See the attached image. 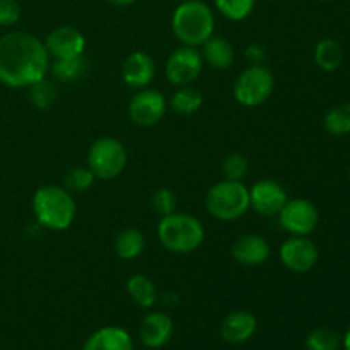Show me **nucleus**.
<instances>
[{
    "mask_svg": "<svg viewBox=\"0 0 350 350\" xmlns=\"http://www.w3.org/2000/svg\"><path fill=\"white\" fill-rule=\"evenodd\" d=\"M314 62L325 72H335L344 62V51L337 41L325 38L314 46Z\"/></svg>",
    "mask_w": 350,
    "mask_h": 350,
    "instance_id": "obj_22",
    "label": "nucleus"
},
{
    "mask_svg": "<svg viewBox=\"0 0 350 350\" xmlns=\"http://www.w3.org/2000/svg\"><path fill=\"white\" fill-rule=\"evenodd\" d=\"M202 60L214 70H228L234 62V48L226 38L212 34L202 44Z\"/></svg>",
    "mask_w": 350,
    "mask_h": 350,
    "instance_id": "obj_19",
    "label": "nucleus"
},
{
    "mask_svg": "<svg viewBox=\"0 0 350 350\" xmlns=\"http://www.w3.org/2000/svg\"><path fill=\"white\" fill-rule=\"evenodd\" d=\"M157 238L167 252L187 255L200 248L205 239V229L195 215L173 212L161 217L157 224Z\"/></svg>",
    "mask_w": 350,
    "mask_h": 350,
    "instance_id": "obj_4",
    "label": "nucleus"
},
{
    "mask_svg": "<svg viewBox=\"0 0 350 350\" xmlns=\"http://www.w3.org/2000/svg\"><path fill=\"white\" fill-rule=\"evenodd\" d=\"M287 200L286 188L275 180H260L250 188V208L263 217L279 215Z\"/></svg>",
    "mask_w": 350,
    "mask_h": 350,
    "instance_id": "obj_12",
    "label": "nucleus"
},
{
    "mask_svg": "<svg viewBox=\"0 0 350 350\" xmlns=\"http://www.w3.org/2000/svg\"><path fill=\"white\" fill-rule=\"evenodd\" d=\"M176 193L171 188H157L152 195V207L161 217L176 212Z\"/></svg>",
    "mask_w": 350,
    "mask_h": 350,
    "instance_id": "obj_31",
    "label": "nucleus"
},
{
    "mask_svg": "<svg viewBox=\"0 0 350 350\" xmlns=\"http://www.w3.org/2000/svg\"><path fill=\"white\" fill-rule=\"evenodd\" d=\"M349 180H350V167H349Z\"/></svg>",
    "mask_w": 350,
    "mask_h": 350,
    "instance_id": "obj_36",
    "label": "nucleus"
},
{
    "mask_svg": "<svg viewBox=\"0 0 350 350\" xmlns=\"http://www.w3.org/2000/svg\"><path fill=\"white\" fill-rule=\"evenodd\" d=\"M256 327V318L250 311L236 310L222 320L221 337L229 344H243L255 335Z\"/></svg>",
    "mask_w": 350,
    "mask_h": 350,
    "instance_id": "obj_17",
    "label": "nucleus"
},
{
    "mask_svg": "<svg viewBox=\"0 0 350 350\" xmlns=\"http://www.w3.org/2000/svg\"><path fill=\"white\" fill-rule=\"evenodd\" d=\"M256 0H214L215 9L231 21H243L253 12Z\"/></svg>",
    "mask_w": 350,
    "mask_h": 350,
    "instance_id": "obj_28",
    "label": "nucleus"
},
{
    "mask_svg": "<svg viewBox=\"0 0 350 350\" xmlns=\"http://www.w3.org/2000/svg\"><path fill=\"white\" fill-rule=\"evenodd\" d=\"M171 29L185 46H202L214 34V10L202 0H185L174 9Z\"/></svg>",
    "mask_w": 350,
    "mask_h": 350,
    "instance_id": "obj_3",
    "label": "nucleus"
},
{
    "mask_svg": "<svg viewBox=\"0 0 350 350\" xmlns=\"http://www.w3.org/2000/svg\"><path fill=\"white\" fill-rule=\"evenodd\" d=\"M277 217L280 226L293 236H308L318 228L320 212L308 198H289Z\"/></svg>",
    "mask_w": 350,
    "mask_h": 350,
    "instance_id": "obj_8",
    "label": "nucleus"
},
{
    "mask_svg": "<svg viewBox=\"0 0 350 350\" xmlns=\"http://www.w3.org/2000/svg\"><path fill=\"white\" fill-rule=\"evenodd\" d=\"M51 58L43 41L26 31L0 36V82L9 88H29L50 72Z\"/></svg>",
    "mask_w": 350,
    "mask_h": 350,
    "instance_id": "obj_1",
    "label": "nucleus"
},
{
    "mask_svg": "<svg viewBox=\"0 0 350 350\" xmlns=\"http://www.w3.org/2000/svg\"><path fill=\"white\" fill-rule=\"evenodd\" d=\"M317 245L306 236H293L282 243L279 250V258L287 270L294 273H306L318 263Z\"/></svg>",
    "mask_w": 350,
    "mask_h": 350,
    "instance_id": "obj_11",
    "label": "nucleus"
},
{
    "mask_svg": "<svg viewBox=\"0 0 350 350\" xmlns=\"http://www.w3.org/2000/svg\"><path fill=\"white\" fill-rule=\"evenodd\" d=\"M29 99L38 109H48L57 101V88L53 82L41 79L36 84L29 85Z\"/></svg>",
    "mask_w": 350,
    "mask_h": 350,
    "instance_id": "obj_27",
    "label": "nucleus"
},
{
    "mask_svg": "<svg viewBox=\"0 0 350 350\" xmlns=\"http://www.w3.org/2000/svg\"><path fill=\"white\" fill-rule=\"evenodd\" d=\"M156 77V62L146 51H132L122 65V79L129 88H149Z\"/></svg>",
    "mask_w": 350,
    "mask_h": 350,
    "instance_id": "obj_14",
    "label": "nucleus"
},
{
    "mask_svg": "<svg viewBox=\"0 0 350 350\" xmlns=\"http://www.w3.org/2000/svg\"><path fill=\"white\" fill-rule=\"evenodd\" d=\"M126 293L140 308H152L157 301V287L149 277L132 275L126 280Z\"/></svg>",
    "mask_w": 350,
    "mask_h": 350,
    "instance_id": "obj_21",
    "label": "nucleus"
},
{
    "mask_svg": "<svg viewBox=\"0 0 350 350\" xmlns=\"http://www.w3.org/2000/svg\"><path fill=\"white\" fill-rule=\"evenodd\" d=\"M232 258L245 267L263 265L270 258V245L260 234H243L232 243Z\"/></svg>",
    "mask_w": 350,
    "mask_h": 350,
    "instance_id": "obj_15",
    "label": "nucleus"
},
{
    "mask_svg": "<svg viewBox=\"0 0 350 350\" xmlns=\"http://www.w3.org/2000/svg\"><path fill=\"white\" fill-rule=\"evenodd\" d=\"M146 250V238L137 228H126L116 236L115 239V253L122 260H135Z\"/></svg>",
    "mask_w": 350,
    "mask_h": 350,
    "instance_id": "obj_20",
    "label": "nucleus"
},
{
    "mask_svg": "<svg viewBox=\"0 0 350 350\" xmlns=\"http://www.w3.org/2000/svg\"><path fill=\"white\" fill-rule=\"evenodd\" d=\"M338 347H340V337L332 328H317L306 337L308 350H337Z\"/></svg>",
    "mask_w": 350,
    "mask_h": 350,
    "instance_id": "obj_29",
    "label": "nucleus"
},
{
    "mask_svg": "<svg viewBox=\"0 0 350 350\" xmlns=\"http://www.w3.org/2000/svg\"><path fill=\"white\" fill-rule=\"evenodd\" d=\"M245 57H246V60L250 62V65H263V62H265V58H267L265 46H263L262 43H256V41H253V43H250L248 46H246Z\"/></svg>",
    "mask_w": 350,
    "mask_h": 350,
    "instance_id": "obj_33",
    "label": "nucleus"
},
{
    "mask_svg": "<svg viewBox=\"0 0 350 350\" xmlns=\"http://www.w3.org/2000/svg\"><path fill=\"white\" fill-rule=\"evenodd\" d=\"M166 98L156 89H139L129 101L130 120L139 126H152L159 123L166 115Z\"/></svg>",
    "mask_w": 350,
    "mask_h": 350,
    "instance_id": "obj_10",
    "label": "nucleus"
},
{
    "mask_svg": "<svg viewBox=\"0 0 350 350\" xmlns=\"http://www.w3.org/2000/svg\"><path fill=\"white\" fill-rule=\"evenodd\" d=\"M129 161L125 146L113 137H101L88 150V167L98 180H115Z\"/></svg>",
    "mask_w": 350,
    "mask_h": 350,
    "instance_id": "obj_7",
    "label": "nucleus"
},
{
    "mask_svg": "<svg viewBox=\"0 0 350 350\" xmlns=\"http://www.w3.org/2000/svg\"><path fill=\"white\" fill-rule=\"evenodd\" d=\"M50 70L55 79L62 82H75L82 79L88 70V62L84 57L64 58V60H53L50 64Z\"/></svg>",
    "mask_w": 350,
    "mask_h": 350,
    "instance_id": "obj_24",
    "label": "nucleus"
},
{
    "mask_svg": "<svg viewBox=\"0 0 350 350\" xmlns=\"http://www.w3.org/2000/svg\"><path fill=\"white\" fill-rule=\"evenodd\" d=\"M344 347H345V350H350V328H349L347 334H345V337H344Z\"/></svg>",
    "mask_w": 350,
    "mask_h": 350,
    "instance_id": "obj_35",
    "label": "nucleus"
},
{
    "mask_svg": "<svg viewBox=\"0 0 350 350\" xmlns=\"http://www.w3.org/2000/svg\"><path fill=\"white\" fill-rule=\"evenodd\" d=\"M21 3L17 0H0V26H14L21 19Z\"/></svg>",
    "mask_w": 350,
    "mask_h": 350,
    "instance_id": "obj_32",
    "label": "nucleus"
},
{
    "mask_svg": "<svg viewBox=\"0 0 350 350\" xmlns=\"http://www.w3.org/2000/svg\"><path fill=\"white\" fill-rule=\"evenodd\" d=\"M202 105H204V96L191 85L178 88V91L170 99V106L178 115H193L202 108Z\"/></svg>",
    "mask_w": 350,
    "mask_h": 350,
    "instance_id": "obj_23",
    "label": "nucleus"
},
{
    "mask_svg": "<svg viewBox=\"0 0 350 350\" xmlns=\"http://www.w3.org/2000/svg\"><path fill=\"white\" fill-rule=\"evenodd\" d=\"M174 332L173 320L166 313H149L140 323V340L149 349H159L171 340Z\"/></svg>",
    "mask_w": 350,
    "mask_h": 350,
    "instance_id": "obj_16",
    "label": "nucleus"
},
{
    "mask_svg": "<svg viewBox=\"0 0 350 350\" xmlns=\"http://www.w3.org/2000/svg\"><path fill=\"white\" fill-rule=\"evenodd\" d=\"M204 60H202V53L195 46H180L166 60V79L170 84L178 85H190L198 79L204 68Z\"/></svg>",
    "mask_w": 350,
    "mask_h": 350,
    "instance_id": "obj_9",
    "label": "nucleus"
},
{
    "mask_svg": "<svg viewBox=\"0 0 350 350\" xmlns=\"http://www.w3.org/2000/svg\"><path fill=\"white\" fill-rule=\"evenodd\" d=\"M248 159H246V156H243L239 152L229 154L222 161V174L226 176V180L243 181V178L248 174Z\"/></svg>",
    "mask_w": 350,
    "mask_h": 350,
    "instance_id": "obj_30",
    "label": "nucleus"
},
{
    "mask_svg": "<svg viewBox=\"0 0 350 350\" xmlns=\"http://www.w3.org/2000/svg\"><path fill=\"white\" fill-rule=\"evenodd\" d=\"M205 208L217 221H238L250 211V188L243 181H219L208 188Z\"/></svg>",
    "mask_w": 350,
    "mask_h": 350,
    "instance_id": "obj_5",
    "label": "nucleus"
},
{
    "mask_svg": "<svg viewBox=\"0 0 350 350\" xmlns=\"http://www.w3.org/2000/svg\"><path fill=\"white\" fill-rule=\"evenodd\" d=\"M82 350H133V342L123 328L105 327L85 340Z\"/></svg>",
    "mask_w": 350,
    "mask_h": 350,
    "instance_id": "obj_18",
    "label": "nucleus"
},
{
    "mask_svg": "<svg viewBox=\"0 0 350 350\" xmlns=\"http://www.w3.org/2000/svg\"><path fill=\"white\" fill-rule=\"evenodd\" d=\"M43 43L46 46L48 55L53 60L82 57L85 50V38L82 31L74 26H68V24L55 27L51 33H48Z\"/></svg>",
    "mask_w": 350,
    "mask_h": 350,
    "instance_id": "obj_13",
    "label": "nucleus"
},
{
    "mask_svg": "<svg viewBox=\"0 0 350 350\" xmlns=\"http://www.w3.org/2000/svg\"><path fill=\"white\" fill-rule=\"evenodd\" d=\"M33 214L43 228L51 231H65L77 215V204L65 187L44 185L33 195Z\"/></svg>",
    "mask_w": 350,
    "mask_h": 350,
    "instance_id": "obj_2",
    "label": "nucleus"
},
{
    "mask_svg": "<svg viewBox=\"0 0 350 350\" xmlns=\"http://www.w3.org/2000/svg\"><path fill=\"white\" fill-rule=\"evenodd\" d=\"M108 3H111V5H116V7H126V5H132L135 0H106Z\"/></svg>",
    "mask_w": 350,
    "mask_h": 350,
    "instance_id": "obj_34",
    "label": "nucleus"
},
{
    "mask_svg": "<svg viewBox=\"0 0 350 350\" xmlns=\"http://www.w3.org/2000/svg\"><path fill=\"white\" fill-rule=\"evenodd\" d=\"M323 126L330 135L344 137L350 133V103L334 106L323 118Z\"/></svg>",
    "mask_w": 350,
    "mask_h": 350,
    "instance_id": "obj_25",
    "label": "nucleus"
},
{
    "mask_svg": "<svg viewBox=\"0 0 350 350\" xmlns=\"http://www.w3.org/2000/svg\"><path fill=\"white\" fill-rule=\"evenodd\" d=\"M275 79L272 70L265 65H250L236 77L232 94L239 105L255 108L263 105L272 96Z\"/></svg>",
    "mask_w": 350,
    "mask_h": 350,
    "instance_id": "obj_6",
    "label": "nucleus"
},
{
    "mask_svg": "<svg viewBox=\"0 0 350 350\" xmlns=\"http://www.w3.org/2000/svg\"><path fill=\"white\" fill-rule=\"evenodd\" d=\"M96 176L88 166H74L65 173L64 187L70 193H84L94 183Z\"/></svg>",
    "mask_w": 350,
    "mask_h": 350,
    "instance_id": "obj_26",
    "label": "nucleus"
}]
</instances>
